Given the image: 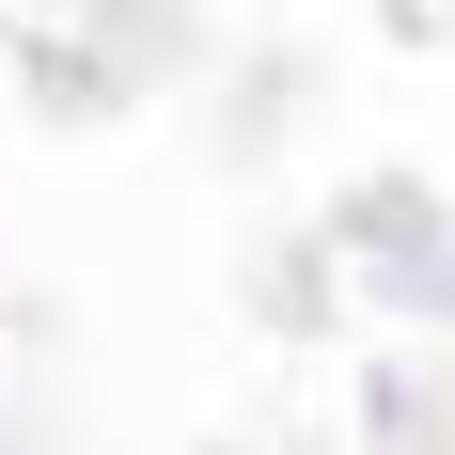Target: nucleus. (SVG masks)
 Segmentation results:
<instances>
[]
</instances>
